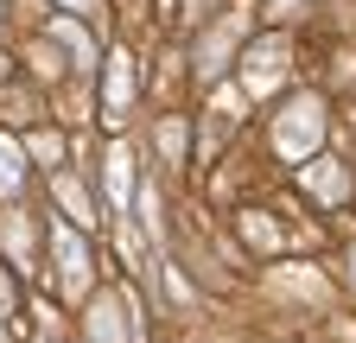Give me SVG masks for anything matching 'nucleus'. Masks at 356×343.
<instances>
[{"label":"nucleus","instance_id":"f257e3e1","mask_svg":"<svg viewBox=\"0 0 356 343\" xmlns=\"http://www.w3.org/2000/svg\"><path fill=\"white\" fill-rule=\"evenodd\" d=\"M318 134H325V108L318 102H293L286 115H280V127H274V140H280V153L286 159H305V147H318Z\"/></svg>","mask_w":356,"mask_h":343},{"label":"nucleus","instance_id":"f03ea898","mask_svg":"<svg viewBox=\"0 0 356 343\" xmlns=\"http://www.w3.org/2000/svg\"><path fill=\"white\" fill-rule=\"evenodd\" d=\"M280 38H267V45H254L248 58H242V76H248V90L261 96V90H274V76H280Z\"/></svg>","mask_w":356,"mask_h":343},{"label":"nucleus","instance_id":"7ed1b4c3","mask_svg":"<svg viewBox=\"0 0 356 343\" xmlns=\"http://www.w3.org/2000/svg\"><path fill=\"white\" fill-rule=\"evenodd\" d=\"M127 96H134V70H127V58L115 51V58H108V121H121Z\"/></svg>","mask_w":356,"mask_h":343},{"label":"nucleus","instance_id":"20e7f679","mask_svg":"<svg viewBox=\"0 0 356 343\" xmlns=\"http://www.w3.org/2000/svg\"><path fill=\"white\" fill-rule=\"evenodd\" d=\"M89 331H96V337H108V343H121L127 331H121V312H115V299L102 292L96 299V306H89Z\"/></svg>","mask_w":356,"mask_h":343},{"label":"nucleus","instance_id":"39448f33","mask_svg":"<svg viewBox=\"0 0 356 343\" xmlns=\"http://www.w3.org/2000/svg\"><path fill=\"white\" fill-rule=\"evenodd\" d=\"M305 178H312V191H318V197H343V172H337V159H318Z\"/></svg>","mask_w":356,"mask_h":343},{"label":"nucleus","instance_id":"423d86ee","mask_svg":"<svg viewBox=\"0 0 356 343\" xmlns=\"http://www.w3.org/2000/svg\"><path fill=\"white\" fill-rule=\"evenodd\" d=\"M58 254H64V280H70V286H83V274H89V267H83L76 235H64V229H58Z\"/></svg>","mask_w":356,"mask_h":343},{"label":"nucleus","instance_id":"0eeeda50","mask_svg":"<svg viewBox=\"0 0 356 343\" xmlns=\"http://www.w3.org/2000/svg\"><path fill=\"white\" fill-rule=\"evenodd\" d=\"M13 185H19V153H13L7 140H0V197H7Z\"/></svg>","mask_w":356,"mask_h":343},{"label":"nucleus","instance_id":"6e6552de","mask_svg":"<svg viewBox=\"0 0 356 343\" xmlns=\"http://www.w3.org/2000/svg\"><path fill=\"white\" fill-rule=\"evenodd\" d=\"M32 159L58 165V159H64V140H58V134H32Z\"/></svg>","mask_w":356,"mask_h":343},{"label":"nucleus","instance_id":"1a4fd4ad","mask_svg":"<svg viewBox=\"0 0 356 343\" xmlns=\"http://www.w3.org/2000/svg\"><path fill=\"white\" fill-rule=\"evenodd\" d=\"M108 191H115V197H127V153H115V159H108Z\"/></svg>","mask_w":356,"mask_h":343},{"label":"nucleus","instance_id":"9d476101","mask_svg":"<svg viewBox=\"0 0 356 343\" xmlns=\"http://www.w3.org/2000/svg\"><path fill=\"white\" fill-rule=\"evenodd\" d=\"M350 280H356V248H350Z\"/></svg>","mask_w":356,"mask_h":343},{"label":"nucleus","instance_id":"9b49d317","mask_svg":"<svg viewBox=\"0 0 356 343\" xmlns=\"http://www.w3.org/2000/svg\"><path fill=\"white\" fill-rule=\"evenodd\" d=\"M70 7H89V0H70Z\"/></svg>","mask_w":356,"mask_h":343}]
</instances>
